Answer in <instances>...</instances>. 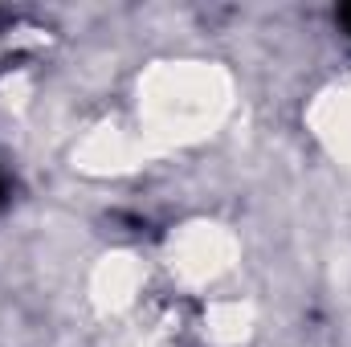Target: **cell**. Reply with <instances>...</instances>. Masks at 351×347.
Instances as JSON below:
<instances>
[{"label": "cell", "instance_id": "1", "mask_svg": "<svg viewBox=\"0 0 351 347\" xmlns=\"http://www.w3.org/2000/svg\"><path fill=\"white\" fill-rule=\"evenodd\" d=\"M339 21H343V29H348V33H351V4H348V8H343V12H339Z\"/></svg>", "mask_w": 351, "mask_h": 347}]
</instances>
